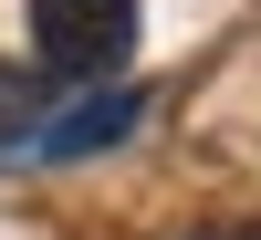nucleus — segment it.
<instances>
[{"instance_id":"1","label":"nucleus","mask_w":261,"mask_h":240,"mask_svg":"<svg viewBox=\"0 0 261 240\" xmlns=\"http://www.w3.org/2000/svg\"><path fill=\"white\" fill-rule=\"evenodd\" d=\"M136 52V0H32V63L63 84H115Z\"/></svg>"},{"instance_id":"2","label":"nucleus","mask_w":261,"mask_h":240,"mask_svg":"<svg viewBox=\"0 0 261 240\" xmlns=\"http://www.w3.org/2000/svg\"><path fill=\"white\" fill-rule=\"evenodd\" d=\"M136 125H146V94H136V84H73V94H63V115L42 125L32 167H73V157H105V146H125Z\"/></svg>"},{"instance_id":"3","label":"nucleus","mask_w":261,"mask_h":240,"mask_svg":"<svg viewBox=\"0 0 261 240\" xmlns=\"http://www.w3.org/2000/svg\"><path fill=\"white\" fill-rule=\"evenodd\" d=\"M63 94H73V84L42 73V63H0V157H11V167H32L42 125L63 115Z\"/></svg>"},{"instance_id":"4","label":"nucleus","mask_w":261,"mask_h":240,"mask_svg":"<svg viewBox=\"0 0 261 240\" xmlns=\"http://www.w3.org/2000/svg\"><path fill=\"white\" fill-rule=\"evenodd\" d=\"M209 240H261V230H209Z\"/></svg>"}]
</instances>
